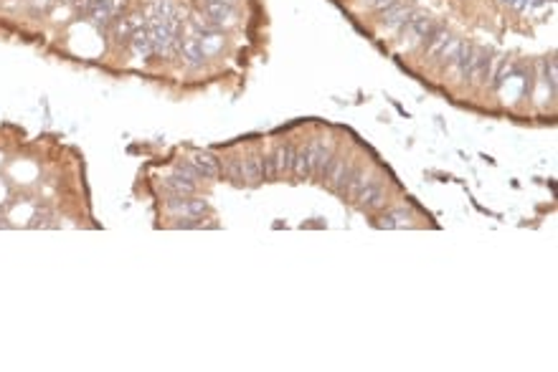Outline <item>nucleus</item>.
I'll return each mask as SVG.
<instances>
[{
  "label": "nucleus",
  "instance_id": "obj_10",
  "mask_svg": "<svg viewBox=\"0 0 558 372\" xmlns=\"http://www.w3.org/2000/svg\"><path fill=\"white\" fill-rule=\"evenodd\" d=\"M130 48L137 59H150L153 56V41H150V28L147 23H137L130 36Z\"/></svg>",
  "mask_w": 558,
  "mask_h": 372
},
{
  "label": "nucleus",
  "instance_id": "obj_12",
  "mask_svg": "<svg viewBox=\"0 0 558 372\" xmlns=\"http://www.w3.org/2000/svg\"><path fill=\"white\" fill-rule=\"evenodd\" d=\"M449 41V33H447V28H441V26H437V28L429 33V38H426L424 44V53H426V59H437V53L444 48V44Z\"/></svg>",
  "mask_w": 558,
  "mask_h": 372
},
{
  "label": "nucleus",
  "instance_id": "obj_1",
  "mask_svg": "<svg viewBox=\"0 0 558 372\" xmlns=\"http://www.w3.org/2000/svg\"><path fill=\"white\" fill-rule=\"evenodd\" d=\"M437 28V23H434V18L429 13H421V10H416V13L412 15V21L406 23L404 26V30L398 33V36L404 38V44L401 46H406V48H412V46H418V44H424L426 38H429V33Z\"/></svg>",
  "mask_w": 558,
  "mask_h": 372
},
{
  "label": "nucleus",
  "instance_id": "obj_18",
  "mask_svg": "<svg viewBox=\"0 0 558 372\" xmlns=\"http://www.w3.org/2000/svg\"><path fill=\"white\" fill-rule=\"evenodd\" d=\"M406 223H409V215H406L404 211H394L378 220V226L381 228H401V226H406Z\"/></svg>",
  "mask_w": 558,
  "mask_h": 372
},
{
  "label": "nucleus",
  "instance_id": "obj_5",
  "mask_svg": "<svg viewBox=\"0 0 558 372\" xmlns=\"http://www.w3.org/2000/svg\"><path fill=\"white\" fill-rule=\"evenodd\" d=\"M178 56H183V64L188 66V69H201V66L206 64V51H203V46H201L198 36L196 33H191V36H183V41H180V51H178Z\"/></svg>",
  "mask_w": 558,
  "mask_h": 372
},
{
  "label": "nucleus",
  "instance_id": "obj_4",
  "mask_svg": "<svg viewBox=\"0 0 558 372\" xmlns=\"http://www.w3.org/2000/svg\"><path fill=\"white\" fill-rule=\"evenodd\" d=\"M198 183H201V180L191 177L185 170L176 168L168 177H162V190H165L168 195H196Z\"/></svg>",
  "mask_w": 558,
  "mask_h": 372
},
{
  "label": "nucleus",
  "instance_id": "obj_16",
  "mask_svg": "<svg viewBox=\"0 0 558 372\" xmlns=\"http://www.w3.org/2000/svg\"><path fill=\"white\" fill-rule=\"evenodd\" d=\"M459 48H462V41H459V38H452V36H449V41H447V44H444V48H441V51L437 53V59H434V61H439L441 69H449V66L455 64V59H457V53H459Z\"/></svg>",
  "mask_w": 558,
  "mask_h": 372
},
{
  "label": "nucleus",
  "instance_id": "obj_15",
  "mask_svg": "<svg viewBox=\"0 0 558 372\" xmlns=\"http://www.w3.org/2000/svg\"><path fill=\"white\" fill-rule=\"evenodd\" d=\"M262 180H264V172H262V157L249 154V157L244 160V183L259 185Z\"/></svg>",
  "mask_w": 558,
  "mask_h": 372
},
{
  "label": "nucleus",
  "instance_id": "obj_3",
  "mask_svg": "<svg viewBox=\"0 0 558 372\" xmlns=\"http://www.w3.org/2000/svg\"><path fill=\"white\" fill-rule=\"evenodd\" d=\"M414 13H416V8L409 6L406 0H398L394 8L383 10V13H381V23H378V26H381V30H386V33H401L406 23L412 21Z\"/></svg>",
  "mask_w": 558,
  "mask_h": 372
},
{
  "label": "nucleus",
  "instance_id": "obj_11",
  "mask_svg": "<svg viewBox=\"0 0 558 372\" xmlns=\"http://www.w3.org/2000/svg\"><path fill=\"white\" fill-rule=\"evenodd\" d=\"M353 168H355V162H350V160H343V157H338L335 160V165L330 168V172H328V185H330L335 193H343L346 190V183H348V177H350V172H353Z\"/></svg>",
  "mask_w": 558,
  "mask_h": 372
},
{
  "label": "nucleus",
  "instance_id": "obj_6",
  "mask_svg": "<svg viewBox=\"0 0 558 372\" xmlns=\"http://www.w3.org/2000/svg\"><path fill=\"white\" fill-rule=\"evenodd\" d=\"M358 203L368 211H375V208H383L386 205V188H383L381 180H368L363 185V190L358 193Z\"/></svg>",
  "mask_w": 558,
  "mask_h": 372
},
{
  "label": "nucleus",
  "instance_id": "obj_9",
  "mask_svg": "<svg viewBox=\"0 0 558 372\" xmlns=\"http://www.w3.org/2000/svg\"><path fill=\"white\" fill-rule=\"evenodd\" d=\"M188 162L198 170V175L203 177V180H216V177L221 175V160L211 152H193Z\"/></svg>",
  "mask_w": 558,
  "mask_h": 372
},
{
  "label": "nucleus",
  "instance_id": "obj_21",
  "mask_svg": "<svg viewBox=\"0 0 558 372\" xmlns=\"http://www.w3.org/2000/svg\"><path fill=\"white\" fill-rule=\"evenodd\" d=\"M371 10H375V13H383V10H389V8H394L398 3V0H363Z\"/></svg>",
  "mask_w": 558,
  "mask_h": 372
},
{
  "label": "nucleus",
  "instance_id": "obj_13",
  "mask_svg": "<svg viewBox=\"0 0 558 372\" xmlns=\"http://www.w3.org/2000/svg\"><path fill=\"white\" fill-rule=\"evenodd\" d=\"M292 172L300 180H307L312 175V150L307 147H302V150H294V165H292Z\"/></svg>",
  "mask_w": 558,
  "mask_h": 372
},
{
  "label": "nucleus",
  "instance_id": "obj_7",
  "mask_svg": "<svg viewBox=\"0 0 558 372\" xmlns=\"http://www.w3.org/2000/svg\"><path fill=\"white\" fill-rule=\"evenodd\" d=\"M475 59H477V48H475V46L462 44V48H459V53H457L455 64L449 66V69L455 71L457 81H470V76H472V66H475Z\"/></svg>",
  "mask_w": 558,
  "mask_h": 372
},
{
  "label": "nucleus",
  "instance_id": "obj_8",
  "mask_svg": "<svg viewBox=\"0 0 558 372\" xmlns=\"http://www.w3.org/2000/svg\"><path fill=\"white\" fill-rule=\"evenodd\" d=\"M492 71H495V56L490 51H480L477 48V59H475V66H472L470 81L475 87H485L487 81L492 79Z\"/></svg>",
  "mask_w": 558,
  "mask_h": 372
},
{
  "label": "nucleus",
  "instance_id": "obj_20",
  "mask_svg": "<svg viewBox=\"0 0 558 372\" xmlns=\"http://www.w3.org/2000/svg\"><path fill=\"white\" fill-rule=\"evenodd\" d=\"M262 172H264V180H277V162H274V154H264L262 157Z\"/></svg>",
  "mask_w": 558,
  "mask_h": 372
},
{
  "label": "nucleus",
  "instance_id": "obj_17",
  "mask_svg": "<svg viewBox=\"0 0 558 372\" xmlns=\"http://www.w3.org/2000/svg\"><path fill=\"white\" fill-rule=\"evenodd\" d=\"M366 183H368L366 170H363V168H353L350 177H348V183H346V190H343V195L358 197V193L363 190V185H366Z\"/></svg>",
  "mask_w": 558,
  "mask_h": 372
},
{
  "label": "nucleus",
  "instance_id": "obj_2",
  "mask_svg": "<svg viewBox=\"0 0 558 372\" xmlns=\"http://www.w3.org/2000/svg\"><path fill=\"white\" fill-rule=\"evenodd\" d=\"M165 208L178 218H203L208 213V203L196 195H168Z\"/></svg>",
  "mask_w": 558,
  "mask_h": 372
},
{
  "label": "nucleus",
  "instance_id": "obj_14",
  "mask_svg": "<svg viewBox=\"0 0 558 372\" xmlns=\"http://www.w3.org/2000/svg\"><path fill=\"white\" fill-rule=\"evenodd\" d=\"M274 162H277V175L285 177L292 172V165H294V147L292 145H282L277 147V152H274Z\"/></svg>",
  "mask_w": 558,
  "mask_h": 372
},
{
  "label": "nucleus",
  "instance_id": "obj_19",
  "mask_svg": "<svg viewBox=\"0 0 558 372\" xmlns=\"http://www.w3.org/2000/svg\"><path fill=\"white\" fill-rule=\"evenodd\" d=\"M226 172H228V177H231L236 185H242L244 183V160H239V157H231V160L226 162Z\"/></svg>",
  "mask_w": 558,
  "mask_h": 372
}]
</instances>
